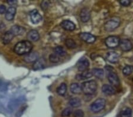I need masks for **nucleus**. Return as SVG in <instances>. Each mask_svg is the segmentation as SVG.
Listing matches in <instances>:
<instances>
[{
  "label": "nucleus",
  "mask_w": 133,
  "mask_h": 117,
  "mask_svg": "<svg viewBox=\"0 0 133 117\" xmlns=\"http://www.w3.org/2000/svg\"><path fill=\"white\" fill-rule=\"evenodd\" d=\"M119 24V18L118 17H113L105 23L104 24V29L107 31H112L118 27Z\"/></svg>",
  "instance_id": "obj_5"
},
{
  "label": "nucleus",
  "mask_w": 133,
  "mask_h": 117,
  "mask_svg": "<svg viewBox=\"0 0 133 117\" xmlns=\"http://www.w3.org/2000/svg\"><path fill=\"white\" fill-rule=\"evenodd\" d=\"M79 37L81 38V39L83 40V42H85L87 43H93L95 42L96 37L95 36L92 35L91 33H81L79 35Z\"/></svg>",
  "instance_id": "obj_9"
},
{
  "label": "nucleus",
  "mask_w": 133,
  "mask_h": 117,
  "mask_svg": "<svg viewBox=\"0 0 133 117\" xmlns=\"http://www.w3.org/2000/svg\"><path fill=\"white\" fill-rule=\"evenodd\" d=\"M119 46L121 50L124 52H128L132 50L133 47L131 42L128 39H122L120 40Z\"/></svg>",
  "instance_id": "obj_8"
},
{
  "label": "nucleus",
  "mask_w": 133,
  "mask_h": 117,
  "mask_svg": "<svg viewBox=\"0 0 133 117\" xmlns=\"http://www.w3.org/2000/svg\"><path fill=\"white\" fill-rule=\"evenodd\" d=\"M76 66L79 71L83 72L88 69L89 66V61L87 58L83 57L79 59L78 62L77 63Z\"/></svg>",
  "instance_id": "obj_7"
},
{
  "label": "nucleus",
  "mask_w": 133,
  "mask_h": 117,
  "mask_svg": "<svg viewBox=\"0 0 133 117\" xmlns=\"http://www.w3.org/2000/svg\"><path fill=\"white\" fill-rule=\"evenodd\" d=\"M70 92L74 94H79L82 92L81 85L78 83H73L70 85Z\"/></svg>",
  "instance_id": "obj_22"
},
{
  "label": "nucleus",
  "mask_w": 133,
  "mask_h": 117,
  "mask_svg": "<svg viewBox=\"0 0 133 117\" xmlns=\"http://www.w3.org/2000/svg\"><path fill=\"white\" fill-rule=\"evenodd\" d=\"M65 44L68 48L72 49H75L76 46V43H75L74 40L72 39H66V40L65 41Z\"/></svg>",
  "instance_id": "obj_29"
},
{
  "label": "nucleus",
  "mask_w": 133,
  "mask_h": 117,
  "mask_svg": "<svg viewBox=\"0 0 133 117\" xmlns=\"http://www.w3.org/2000/svg\"><path fill=\"white\" fill-rule=\"evenodd\" d=\"M5 25L2 21H0V32L3 31L5 29Z\"/></svg>",
  "instance_id": "obj_36"
},
{
  "label": "nucleus",
  "mask_w": 133,
  "mask_h": 117,
  "mask_svg": "<svg viewBox=\"0 0 133 117\" xmlns=\"http://www.w3.org/2000/svg\"><path fill=\"white\" fill-rule=\"evenodd\" d=\"M45 66V61L43 59H38L33 64V68L35 71L43 69Z\"/></svg>",
  "instance_id": "obj_21"
},
{
  "label": "nucleus",
  "mask_w": 133,
  "mask_h": 117,
  "mask_svg": "<svg viewBox=\"0 0 133 117\" xmlns=\"http://www.w3.org/2000/svg\"><path fill=\"white\" fill-rule=\"evenodd\" d=\"M113 69L111 66H107L106 70L107 71V76L109 83L114 86H118L119 85V79L117 74L115 72L112 71Z\"/></svg>",
  "instance_id": "obj_3"
},
{
  "label": "nucleus",
  "mask_w": 133,
  "mask_h": 117,
  "mask_svg": "<svg viewBox=\"0 0 133 117\" xmlns=\"http://www.w3.org/2000/svg\"><path fill=\"white\" fill-rule=\"evenodd\" d=\"M69 104L72 108H78L81 105V101L79 98H73L69 100Z\"/></svg>",
  "instance_id": "obj_24"
},
{
  "label": "nucleus",
  "mask_w": 133,
  "mask_h": 117,
  "mask_svg": "<svg viewBox=\"0 0 133 117\" xmlns=\"http://www.w3.org/2000/svg\"><path fill=\"white\" fill-rule=\"evenodd\" d=\"M16 13V8L14 7H10L5 12V17L7 21H12L14 20Z\"/></svg>",
  "instance_id": "obj_15"
},
{
  "label": "nucleus",
  "mask_w": 133,
  "mask_h": 117,
  "mask_svg": "<svg viewBox=\"0 0 133 117\" xmlns=\"http://www.w3.org/2000/svg\"><path fill=\"white\" fill-rule=\"evenodd\" d=\"M92 76H93V74H92V71H90L89 70H87V71L83 72L82 73L76 74L75 79L78 80H82L91 78Z\"/></svg>",
  "instance_id": "obj_19"
},
{
  "label": "nucleus",
  "mask_w": 133,
  "mask_h": 117,
  "mask_svg": "<svg viewBox=\"0 0 133 117\" xmlns=\"http://www.w3.org/2000/svg\"><path fill=\"white\" fill-rule=\"evenodd\" d=\"M61 25L62 28L65 29L66 31H74L75 28H76V26H75L74 23L72 21L68 20H63L62 21L61 23Z\"/></svg>",
  "instance_id": "obj_11"
},
{
  "label": "nucleus",
  "mask_w": 133,
  "mask_h": 117,
  "mask_svg": "<svg viewBox=\"0 0 133 117\" xmlns=\"http://www.w3.org/2000/svg\"><path fill=\"white\" fill-rule=\"evenodd\" d=\"M37 59H38V54L36 52H30L24 57V60L27 63H34Z\"/></svg>",
  "instance_id": "obj_12"
},
{
  "label": "nucleus",
  "mask_w": 133,
  "mask_h": 117,
  "mask_svg": "<svg viewBox=\"0 0 133 117\" xmlns=\"http://www.w3.org/2000/svg\"><path fill=\"white\" fill-rule=\"evenodd\" d=\"M10 31L12 34H13V35L14 36H18L23 35L25 32V30L24 27L20 26V25H15L11 28Z\"/></svg>",
  "instance_id": "obj_13"
},
{
  "label": "nucleus",
  "mask_w": 133,
  "mask_h": 117,
  "mask_svg": "<svg viewBox=\"0 0 133 117\" xmlns=\"http://www.w3.org/2000/svg\"><path fill=\"white\" fill-rule=\"evenodd\" d=\"M132 110L130 108H126L120 112V117H131Z\"/></svg>",
  "instance_id": "obj_27"
},
{
  "label": "nucleus",
  "mask_w": 133,
  "mask_h": 117,
  "mask_svg": "<svg viewBox=\"0 0 133 117\" xmlns=\"http://www.w3.org/2000/svg\"><path fill=\"white\" fill-rule=\"evenodd\" d=\"M14 37V36L10 30L7 31L3 35V37H2V42L4 44H8L12 41Z\"/></svg>",
  "instance_id": "obj_20"
},
{
  "label": "nucleus",
  "mask_w": 133,
  "mask_h": 117,
  "mask_svg": "<svg viewBox=\"0 0 133 117\" xmlns=\"http://www.w3.org/2000/svg\"><path fill=\"white\" fill-rule=\"evenodd\" d=\"M81 85L82 91L87 95H91L96 92L98 88L96 82L94 80H88L83 82Z\"/></svg>",
  "instance_id": "obj_2"
},
{
  "label": "nucleus",
  "mask_w": 133,
  "mask_h": 117,
  "mask_svg": "<svg viewBox=\"0 0 133 117\" xmlns=\"http://www.w3.org/2000/svg\"><path fill=\"white\" fill-rule=\"evenodd\" d=\"M53 52H54V53L56 54L57 55H58L59 56H65L66 54V52L65 50L64 49L63 47L62 46H57L53 49Z\"/></svg>",
  "instance_id": "obj_26"
},
{
  "label": "nucleus",
  "mask_w": 133,
  "mask_h": 117,
  "mask_svg": "<svg viewBox=\"0 0 133 117\" xmlns=\"http://www.w3.org/2000/svg\"><path fill=\"white\" fill-rule=\"evenodd\" d=\"M49 59L50 62L53 63H56L59 62L60 60H61V58H60V56H59L58 55L55 54V53H52V54H51L50 56H49Z\"/></svg>",
  "instance_id": "obj_30"
},
{
  "label": "nucleus",
  "mask_w": 133,
  "mask_h": 117,
  "mask_svg": "<svg viewBox=\"0 0 133 117\" xmlns=\"http://www.w3.org/2000/svg\"><path fill=\"white\" fill-rule=\"evenodd\" d=\"M84 116V112L82 110L78 109L76 110L74 113V117H83Z\"/></svg>",
  "instance_id": "obj_32"
},
{
  "label": "nucleus",
  "mask_w": 133,
  "mask_h": 117,
  "mask_svg": "<svg viewBox=\"0 0 133 117\" xmlns=\"http://www.w3.org/2000/svg\"><path fill=\"white\" fill-rule=\"evenodd\" d=\"M106 58L107 60L111 63H117L119 61L118 54L114 52H110L107 53Z\"/></svg>",
  "instance_id": "obj_16"
},
{
  "label": "nucleus",
  "mask_w": 133,
  "mask_h": 117,
  "mask_svg": "<svg viewBox=\"0 0 133 117\" xmlns=\"http://www.w3.org/2000/svg\"><path fill=\"white\" fill-rule=\"evenodd\" d=\"M30 17L31 22L34 24H37L41 21L42 17L37 10H33L30 12Z\"/></svg>",
  "instance_id": "obj_10"
},
{
  "label": "nucleus",
  "mask_w": 133,
  "mask_h": 117,
  "mask_svg": "<svg viewBox=\"0 0 133 117\" xmlns=\"http://www.w3.org/2000/svg\"><path fill=\"white\" fill-rule=\"evenodd\" d=\"M92 73L93 76H95L98 79H102L104 75V71L102 69L94 68L92 70Z\"/></svg>",
  "instance_id": "obj_23"
},
{
  "label": "nucleus",
  "mask_w": 133,
  "mask_h": 117,
  "mask_svg": "<svg viewBox=\"0 0 133 117\" xmlns=\"http://www.w3.org/2000/svg\"><path fill=\"white\" fill-rule=\"evenodd\" d=\"M49 5H50V2L49 1H43L41 3V8L44 11L47 10V9L49 8Z\"/></svg>",
  "instance_id": "obj_33"
},
{
  "label": "nucleus",
  "mask_w": 133,
  "mask_h": 117,
  "mask_svg": "<svg viewBox=\"0 0 133 117\" xmlns=\"http://www.w3.org/2000/svg\"><path fill=\"white\" fill-rule=\"evenodd\" d=\"M133 72V66L130 65H127L123 68V73L125 76H129Z\"/></svg>",
  "instance_id": "obj_28"
},
{
  "label": "nucleus",
  "mask_w": 133,
  "mask_h": 117,
  "mask_svg": "<svg viewBox=\"0 0 133 117\" xmlns=\"http://www.w3.org/2000/svg\"><path fill=\"white\" fill-rule=\"evenodd\" d=\"M7 3L10 4V5H14V4H16L17 3V1L16 0H7Z\"/></svg>",
  "instance_id": "obj_37"
},
{
  "label": "nucleus",
  "mask_w": 133,
  "mask_h": 117,
  "mask_svg": "<svg viewBox=\"0 0 133 117\" xmlns=\"http://www.w3.org/2000/svg\"><path fill=\"white\" fill-rule=\"evenodd\" d=\"M33 49V44L30 41L24 40L18 42L14 47V52L17 54L22 56L26 55L31 52Z\"/></svg>",
  "instance_id": "obj_1"
},
{
  "label": "nucleus",
  "mask_w": 133,
  "mask_h": 117,
  "mask_svg": "<svg viewBox=\"0 0 133 117\" xmlns=\"http://www.w3.org/2000/svg\"><path fill=\"white\" fill-rule=\"evenodd\" d=\"M120 40L119 37L115 36H111L107 38L105 40V43L109 48H115L119 46Z\"/></svg>",
  "instance_id": "obj_6"
},
{
  "label": "nucleus",
  "mask_w": 133,
  "mask_h": 117,
  "mask_svg": "<svg viewBox=\"0 0 133 117\" xmlns=\"http://www.w3.org/2000/svg\"><path fill=\"white\" fill-rule=\"evenodd\" d=\"M72 113V109L71 108H66L64 109L61 113V116L62 117H68Z\"/></svg>",
  "instance_id": "obj_31"
},
{
  "label": "nucleus",
  "mask_w": 133,
  "mask_h": 117,
  "mask_svg": "<svg viewBox=\"0 0 133 117\" xmlns=\"http://www.w3.org/2000/svg\"><path fill=\"white\" fill-rule=\"evenodd\" d=\"M27 39L29 41L37 42L40 39V35L38 31L36 30H31L27 34Z\"/></svg>",
  "instance_id": "obj_17"
},
{
  "label": "nucleus",
  "mask_w": 133,
  "mask_h": 117,
  "mask_svg": "<svg viewBox=\"0 0 133 117\" xmlns=\"http://www.w3.org/2000/svg\"><path fill=\"white\" fill-rule=\"evenodd\" d=\"M67 91V85L65 83H62L60 86L57 88L56 92L58 93V95L61 96H63Z\"/></svg>",
  "instance_id": "obj_25"
},
{
  "label": "nucleus",
  "mask_w": 133,
  "mask_h": 117,
  "mask_svg": "<svg viewBox=\"0 0 133 117\" xmlns=\"http://www.w3.org/2000/svg\"><path fill=\"white\" fill-rule=\"evenodd\" d=\"M102 92L107 95H112L116 93V90L114 86L109 85H104L102 87Z\"/></svg>",
  "instance_id": "obj_14"
},
{
  "label": "nucleus",
  "mask_w": 133,
  "mask_h": 117,
  "mask_svg": "<svg viewBox=\"0 0 133 117\" xmlns=\"http://www.w3.org/2000/svg\"><path fill=\"white\" fill-rule=\"evenodd\" d=\"M90 11L89 9L87 8H84L81 10L80 13L81 20L83 23H87L89 20L90 19Z\"/></svg>",
  "instance_id": "obj_18"
},
{
  "label": "nucleus",
  "mask_w": 133,
  "mask_h": 117,
  "mask_svg": "<svg viewBox=\"0 0 133 117\" xmlns=\"http://www.w3.org/2000/svg\"><path fill=\"white\" fill-rule=\"evenodd\" d=\"M6 11H7V9H6L5 6L3 5H0V14H4L5 13Z\"/></svg>",
  "instance_id": "obj_35"
},
{
  "label": "nucleus",
  "mask_w": 133,
  "mask_h": 117,
  "mask_svg": "<svg viewBox=\"0 0 133 117\" xmlns=\"http://www.w3.org/2000/svg\"><path fill=\"white\" fill-rule=\"evenodd\" d=\"M105 99L104 98H98L91 104V110L94 113L99 112L105 108Z\"/></svg>",
  "instance_id": "obj_4"
},
{
  "label": "nucleus",
  "mask_w": 133,
  "mask_h": 117,
  "mask_svg": "<svg viewBox=\"0 0 133 117\" xmlns=\"http://www.w3.org/2000/svg\"><path fill=\"white\" fill-rule=\"evenodd\" d=\"M119 2L121 5L124 6V7H127V6H129L131 4V0H121Z\"/></svg>",
  "instance_id": "obj_34"
}]
</instances>
